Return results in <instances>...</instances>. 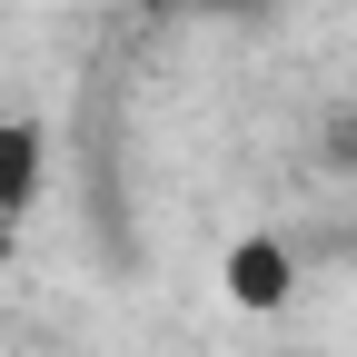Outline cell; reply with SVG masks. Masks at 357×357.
Segmentation results:
<instances>
[{"mask_svg":"<svg viewBox=\"0 0 357 357\" xmlns=\"http://www.w3.org/2000/svg\"><path fill=\"white\" fill-rule=\"evenodd\" d=\"M40 199H50V119L0 109V229H20Z\"/></svg>","mask_w":357,"mask_h":357,"instance_id":"obj_1","label":"cell"},{"mask_svg":"<svg viewBox=\"0 0 357 357\" xmlns=\"http://www.w3.org/2000/svg\"><path fill=\"white\" fill-rule=\"evenodd\" d=\"M229 298L248 307V318H278V307L298 298V258H288L278 238H238V248H229Z\"/></svg>","mask_w":357,"mask_h":357,"instance_id":"obj_2","label":"cell"}]
</instances>
